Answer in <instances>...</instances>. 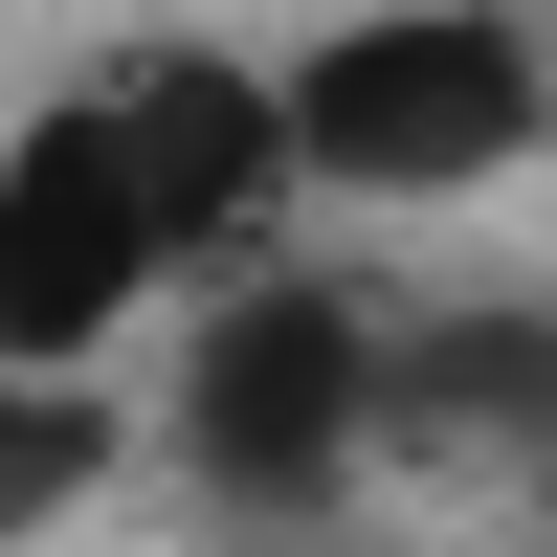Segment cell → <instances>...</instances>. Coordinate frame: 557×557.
<instances>
[{
  "label": "cell",
  "mask_w": 557,
  "mask_h": 557,
  "mask_svg": "<svg viewBox=\"0 0 557 557\" xmlns=\"http://www.w3.org/2000/svg\"><path fill=\"white\" fill-rule=\"evenodd\" d=\"M357 446H380V335H357L312 268L223 290V312H201V357H178V469H201L223 513H312Z\"/></svg>",
  "instance_id": "cell-3"
},
{
  "label": "cell",
  "mask_w": 557,
  "mask_h": 557,
  "mask_svg": "<svg viewBox=\"0 0 557 557\" xmlns=\"http://www.w3.org/2000/svg\"><path fill=\"white\" fill-rule=\"evenodd\" d=\"M178 268H201V246H178V201H157V157H134V89H112V67H89L67 112L0 134V357L89 380Z\"/></svg>",
  "instance_id": "cell-2"
},
{
  "label": "cell",
  "mask_w": 557,
  "mask_h": 557,
  "mask_svg": "<svg viewBox=\"0 0 557 557\" xmlns=\"http://www.w3.org/2000/svg\"><path fill=\"white\" fill-rule=\"evenodd\" d=\"M535 535H557V491H535Z\"/></svg>",
  "instance_id": "cell-6"
},
{
  "label": "cell",
  "mask_w": 557,
  "mask_h": 557,
  "mask_svg": "<svg viewBox=\"0 0 557 557\" xmlns=\"http://www.w3.org/2000/svg\"><path fill=\"white\" fill-rule=\"evenodd\" d=\"M380 424L469 446V469H535L557 491V312H446V335L380 357Z\"/></svg>",
  "instance_id": "cell-4"
},
{
  "label": "cell",
  "mask_w": 557,
  "mask_h": 557,
  "mask_svg": "<svg viewBox=\"0 0 557 557\" xmlns=\"http://www.w3.org/2000/svg\"><path fill=\"white\" fill-rule=\"evenodd\" d=\"M557 134V23L513 0H357L290 45V157L335 201H469Z\"/></svg>",
  "instance_id": "cell-1"
},
{
  "label": "cell",
  "mask_w": 557,
  "mask_h": 557,
  "mask_svg": "<svg viewBox=\"0 0 557 557\" xmlns=\"http://www.w3.org/2000/svg\"><path fill=\"white\" fill-rule=\"evenodd\" d=\"M89 491H112V401L45 380V357H0V535H67Z\"/></svg>",
  "instance_id": "cell-5"
}]
</instances>
